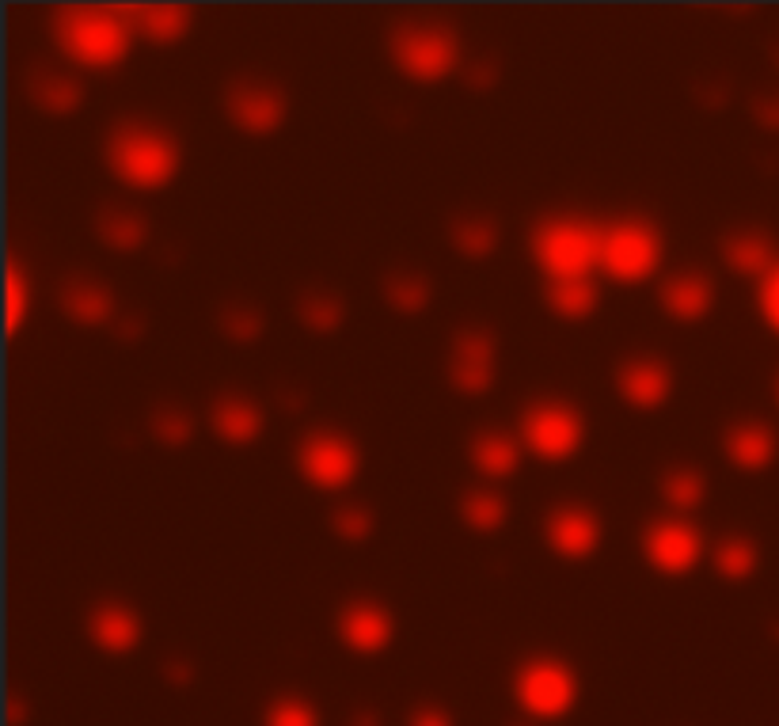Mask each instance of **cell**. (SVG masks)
<instances>
[{
  "label": "cell",
  "mask_w": 779,
  "mask_h": 726,
  "mask_svg": "<svg viewBox=\"0 0 779 726\" xmlns=\"http://www.w3.org/2000/svg\"><path fill=\"white\" fill-rule=\"evenodd\" d=\"M209 426L228 445H251L263 434V411L247 396H221L209 411Z\"/></svg>",
  "instance_id": "cell-19"
},
{
  "label": "cell",
  "mask_w": 779,
  "mask_h": 726,
  "mask_svg": "<svg viewBox=\"0 0 779 726\" xmlns=\"http://www.w3.org/2000/svg\"><path fill=\"white\" fill-rule=\"evenodd\" d=\"M217 324H221V331L225 335H232V339H244V343H251V339H259L263 335V312L255 305H244V301H236V305H228L221 308V316H217Z\"/></svg>",
  "instance_id": "cell-33"
},
{
  "label": "cell",
  "mask_w": 779,
  "mask_h": 726,
  "mask_svg": "<svg viewBox=\"0 0 779 726\" xmlns=\"http://www.w3.org/2000/svg\"><path fill=\"white\" fill-rule=\"evenodd\" d=\"M502 244V225L494 213H464L453 225V248L464 259H487Z\"/></svg>",
  "instance_id": "cell-25"
},
{
  "label": "cell",
  "mask_w": 779,
  "mask_h": 726,
  "mask_svg": "<svg viewBox=\"0 0 779 726\" xmlns=\"http://www.w3.org/2000/svg\"><path fill=\"white\" fill-rule=\"evenodd\" d=\"M31 312V274L23 270V263H8V331L16 335L23 320Z\"/></svg>",
  "instance_id": "cell-34"
},
{
  "label": "cell",
  "mask_w": 779,
  "mask_h": 726,
  "mask_svg": "<svg viewBox=\"0 0 779 726\" xmlns=\"http://www.w3.org/2000/svg\"><path fill=\"white\" fill-rule=\"evenodd\" d=\"M297 472L320 491H339L358 476V445L339 430H308L297 441Z\"/></svg>",
  "instance_id": "cell-8"
},
{
  "label": "cell",
  "mask_w": 779,
  "mask_h": 726,
  "mask_svg": "<svg viewBox=\"0 0 779 726\" xmlns=\"http://www.w3.org/2000/svg\"><path fill=\"white\" fill-rule=\"evenodd\" d=\"M27 92H31L38 111H46V115H69L84 103V84L73 73H57V69H35Z\"/></svg>",
  "instance_id": "cell-22"
},
{
  "label": "cell",
  "mask_w": 779,
  "mask_h": 726,
  "mask_svg": "<svg viewBox=\"0 0 779 726\" xmlns=\"http://www.w3.org/2000/svg\"><path fill=\"white\" fill-rule=\"evenodd\" d=\"M662 495L669 506L692 510V506H700L703 495H707V479H703V472H696V468H669L662 476Z\"/></svg>",
  "instance_id": "cell-31"
},
{
  "label": "cell",
  "mask_w": 779,
  "mask_h": 726,
  "mask_svg": "<svg viewBox=\"0 0 779 726\" xmlns=\"http://www.w3.org/2000/svg\"><path fill=\"white\" fill-rule=\"evenodd\" d=\"M331 529H335L346 544H361V540L373 536V514H369L365 506H342V510H335V517H331Z\"/></svg>",
  "instance_id": "cell-35"
},
{
  "label": "cell",
  "mask_w": 779,
  "mask_h": 726,
  "mask_svg": "<svg viewBox=\"0 0 779 726\" xmlns=\"http://www.w3.org/2000/svg\"><path fill=\"white\" fill-rule=\"evenodd\" d=\"M468 449H472L475 468L491 479L510 476L513 468H517V460H521V445L510 434H502V430H479Z\"/></svg>",
  "instance_id": "cell-24"
},
{
  "label": "cell",
  "mask_w": 779,
  "mask_h": 726,
  "mask_svg": "<svg viewBox=\"0 0 779 726\" xmlns=\"http://www.w3.org/2000/svg\"><path fill=\"white\" fill-rule=\"evenodd\" d=\"M50 35L76 65L111 69L130 54L133 23L122 4H65L54 12Z\"/></svg>",
  "instance_id": "cell-1"
},
{
  "label": "cell",
  "mask_w": 779,
  "mask_h": 726,
  "mask_svg": "<svg viewBox=\"0 0 779 726\" xmlns=\"http://www.w3.org/2000/svg\"><path fill=\"white\" fill-rule=\"evenodd\" d=\"M513 696L532 719H559L578 700V677L559 658H532L517 669Z\"/></svg>",
  "instance_id": "cell-7"
},
{
  "label": "cell",
  "mask_w": 779,
  "mask_h": 726,
  "mask_svg": "<svg viewBox=\"0 0 779 726\" xmlns=\"http://www.w3.org/2000/svg\"><path fill=\"white\" fill-rule=\"evenodd\" d=\"M335 631L350 650L358 654H380V650L392 643L396 624H392V612L377 605V601H346L335 616Z\"/></svg>",
  "instance_id": "cell-12"
},
{
  "label": "cell",
  "mask_w": 779,
  "mask_h": 726,
  "mask_svg": "<svg viewBox=\"0 0 779 726\" xmlns=\"http://www.w3.org/2000/svg\"><path fill=\"white\" fill-rule=\"evenodd\" d=\"M616 388L631 407H658L673 392V369L658 358H627L616 369Z\"/></svg>",
  "instance_id": "cell-14"
},
{
  "label": "cell",
  "mask_w": 779,
  "mask_h": 726,
  "mask_svg": "<svg viewBox=\"0 0 779 726\" xmlns=\"http://www.w3.org/2000/svg\"><path fill=\"white\" fill-rule=\"evenodd\" d=\"M760 552L749 536H726L719 548H715V571L726 582H745L749 574L757 571Z\"/></svg>",
  "instance_id": "cell-30"
},
{
  "label": "cell",
  "mask_w": 779,
  "mask_h": 726,
  "mask_svg": "<svg viewBox=\"0 0 779 726\" xmlns=\"http://www.w3.org/2000/svg\"><path fill=\"white\" fill-rule=\"evenodd\" d=\"M601 240L605 229L578 213H551L532 229V259L551 278H589L601 267Z\"/></svg>",
  "instance_id": "cell-3"
},
{
  "label": "cell",
  "mask_w": 779,
  "mask_h": 726,
  "mask_svg": "<svg viewBox=\"0 0 779 726\" xmlns=\"http://www.w3.org/2000/svg\"><path fill=\"white\" fill-rule=\"evenodd\" d=\"M95 232H99V240L107 248L133 251L145 244L149 221H145V213L130 210V206H107V210L95 213Z\"/></svg>",
  "instance_id": "cell-23"
},
{
  "label": "cell",
  "mask_w": 779,
  "mask_h": 726,
  "mask_svg": "<svg viewBox=\"0 0 779 726\" xmlns=\"http://www.w3.org/2000/svg\"><path fill=\"white\" fill-rule=\"evenodd\" d=\"M544 301L563 320H586L597 308V286H593V278H551L544 286Z\"/></svg>",
  "instance_id": "cell-27"
},
{
  "label": "cell",
  "mask_w": 779,
  "mask_h": 726,
  "mask_svg": "<svg viewBox=\"0 0 779 726\" xmlns=\"http://www.w3.org/2000/svg\"><path fill=\"white\" fill-rule=\"evenodd\" d=\"M411 726H453V723H449V715L437 711V707H418L415 715H411Z\"/></svg>",
  "instance_id": "cell-38"
},
{
  "label": "cell",
  "mask_w": 779,
  "mask_h": 726,
  "mask_svg": "<svg viewBox=\"0 0 779 726\" xmlns=\"http://www.w3.org/2000/svg\"><path fill=\"white\" fill-rule=\"evenodd\" d=\"M643 555L654 571L681 578V574H688L700 563L703 533L692 521H684V517H658V521L646 525Z\"/></svg>",
  "instance_id": "cell-11"
},
{
  "label": "cell",
  "mask_w": 779,
  "mask_h": 726,
  "mask_svg": "<svg viewBox=\"0 0 779 726\" xmlns=\"http://www.w3.org/2000/svg\"><path fill=\"white\" fill-rule=\"evenodd\" d=\"M586 419L563 400H536L521 415V445L540 460H567L582 449Z\"/></svg>",
  "instance_id": "cell-6"
},
{
  "label": "cell",
  "mask_w": 779,
  "mask_h": 726,
  "mask_svg": "<svg viewBox=\"0 0 779 726\" xmlns=\"http://www.w3.org/2000/svg\"><path fill=\"white\" fill-rule=\"evenodd\" d=\"M61 312L80 327H99L114 316V293L95 278H69L57 297Z\"/></svg>",
  "instance_id": "cell-18"
},
{
  "label": "cell",
  "mask_w": 779,
  "mask_h": 726,
  "mask_svg": "<svg viewBox=\"0 0 779 726\" xmlns=\"http://www.w3.org/2000/svg\"><path fill=\"white\" fill-rule=\"evenodd\" d=\"M388 50L399 69L422 84L445 80L460 61L456 31L437 20H399L388 35Z\"/></svg>",
  "instance_id": "cell-4"
},
{
  "label": "cell",
  "mask_w": 779,
  "mask_h": 726,
  "mask_svg": "<svg viewBox=\"0 0 779 726\" xmlns=\"http://www.w3.org/2000/svg\"><path fill=\"white\" fill-rule=\"evenodd\" d=\"M266 726H320L316 723V711L304 704V700H278L266 715Z\"/></svg>",
  "instance_id": "cell-36"
},
{
  "label": "cell",
  "mask_w": 779,
  "mask_h": 726,
  "mask_svg": "<svg viewBox=\"0 0 779 726\" xmlns=\"http://www.w3.org/2000/svg\"><path fill=\"white\" fill-rule=\"evenodd\" d=\"M776 396H779V388H776Z\"/></svg>",
  "instance_id": "cell-41"
},
{
  "label": "cell",
  "mask_w": 779,
  "mask_h": 726,
  "mask_svg": "<svg viewBox=\"0 0 779 726\" xmlns=\"http://www.w3.org/2000/svg\"><path fill=\"white\" fill-rule=\"evenodd\" d=\"M430 297H434V286L418 270H392L384 278V301L396 312H422L430 305Z\"/></svg>",
  "instance_id": "cell-28"
},
{
  "label": "cell",
  "mask_w": 779,
  "mask_h": 726,
  "mask_svg": "<svg viewBox=\"0 0 779 726\" xmlns=\"http://www.w3.org/2000/svg\"><path fill=\"white\" fill-rule=\"evenodd\" d=\"M544 536H548V548L563 559H586L597 552L601 544V521L586 506H555L544 521Z\"/></svg>",
  "instance_id": "cell-13"
},
{
  "label": "cell",
  "mask_w": 779,
  "mask_h": 726,
  "mask_svg": "<svg viewBox=\"0 0 779 726\" xmlns=\"http://www.w3.org/2000/svg\"><path fill=\"white\" fill-rule=\"evenodd\" d=\"M460 517L475 533H494L506 521V498L491 491V487H472L460 498Z\"/></svg>",
  "instance_id": "cell-29"
},
{
  "label": "cell",
  "mask_w": 779,
  "mask_h": 726,
  "mask_svg": "<svg viewBox=\"0 0 779 726\" xmlns=\"http://www.w3.org/2000/svg\"><path fill=\"white\" fill-rule=\"evenodd\" d=\"M149 430H152V438L160 441V445L175 449V445L190 441V434H194V422H190V415L183 411V407H156V411L149 415Z\"/></svg>",
  "instance_id": "cell-32"
},
{
  "label": "cell",
  "mask_w": 779,
  "mask_h": 726,
  "mask_svg": "<svg viewBox=\"0 0 779 726\" xmlns=\"http://www.w3.org/2000/svg\"><path fill=\"white\" fill-rule=\"evenodd\" d=\"M498 343L487 327H464L449 343V384L464 396H487L494 388Z\"/></svg>",
  "instance_id": "cell-10"
},
{
  "label": "cell",
  "mask_w": 779,
  "mask_h": 726,
  "mask_svg": "<svg viewBox=\"0 0 779 726\" xmlns=\"http://www.w3.org/2000/svg\"><path fill=\"white\" fill-rule=\"evenodd\" d=\"M722 263L734 270V274H745V278H764L768 270L776 267V248L772 240L757 229H738L722 236Z\"/></svg>",
  "instance_id": "cell-20"
},
{
  "label": "cell",
  "mask_w": 779,
  "mask_h": 726,
  "mask_svg": "<svg viewBox=\"0 0 779 726\" xmlns=\"http://www.w3.org/2000/svg\"><path fill=\"white\" fill-rule=\"evenodd\" d=\"M722 449H726V457L734 460L741 472H764L776 460L779 441H776V430L768 422L745 419V422H734L726 430Z\"/></svg>",
  "instance_id": "cell-16"
},
{
  "label": "cell",
  "mask_w": 779,
  "mask_h": 726,
  "mask_svg": "<svg viewBox=\"0 0 779 726\" xmlns=\"http://www.w3.org/2000/svg\"><path fill=\"white\" fill-rule=\"evenodd\" d=\"M88 635L99 650L107 654H126V650L137 647L141 639V616L122 605V601H103L99 609L88 616Z\"/></svg>",
  "instance_id": "cell-17"
},
{
  "label": "cell",
  "mask_w": 779,
  "mask_h": 726,
  "mask_svg": "<svg viewBox=\"0 0 779 726\" xmlns=\"http://www.w3.org/2000/svg\"><path fill=\"white\" fill-rule=\"evenodd\" d=\"M757 118L764 122V126H772V130H779V96H764L757 103Z\"/></svg>",
  "instance_id": "cell-39"
},
{
  "label": "cell",
  "mask_w": 779,
  "mask_h": 726,
  "mask_svg": "<svg viewBox=\"0 0 779 726\" xmlns=\"http://www.w3.org/2000/svg\"><path fill=\"white\" fill-rule=\"evenodd\" d=\"M757 308H760V316L768 320V327H772V331H779V263L768 270L764 278H760Z\"/></svg>",
  "instance_id": "cell-37"
},
{
  "label": "cell",
  "mask_w": 779,
  "mask_h": 726,
  "mask_svg": "<svg viewBox=\"0 0 779 726\" xmlns=\"http://www.w3.org/2000/svg\"><path fill=\"white\" fill-rule=\"evenodd\" d=\"M103 156H107V168H111L122 183H130L137 191H156L175 179L179 172V145L168 130L152 126V122H114L107 141H103Z\"/></svg>",
  "instance_id": "cell-2"
},
{
  "label": "cell",
  "mask_w": 779,
  "mask_h": 726,
  "mask_svg": "<svg viewBox=\"0 0 779 726\" xmlns=\"http://www.w3.org/2000/svg\"><path fill=\"white\" fill-rule=\"evenodd\" d=\"M491 80H494V69L479 61V65L472 69V84H475V88H491Z\"/></svg>",
  "instance_id": "cell-40"
},
{
  "label": "cell",
  "mask_w": 779,
  "mask_h": 726,
  "mask_svg": "<svg viewBox=\"0 0 779 726\" xmlns=\"http://www.w3.org/2000/svg\"><path fill=\"white\" fill-rule=\"evenodd\" d=\"M130 16L133 31H145L156 42H175L190 31L194 12L175 4V0H141V4H122Z\"/></svg>",
  "instance_id": "cell-21"
},
{
  "label": "cell",
  "mask_w": 779,
  "mask_h": 726,
  "mask_svg": "<svg viewBox=\"0 0 779 726\" xmlns=\"http://www.w3.org/2000/svg\"><path fill=\"white\" fill-rule=\"evenodd\" d=\"M715 305V282L700 274V270H681V274H669L662 286V308L681 320V324H692V320H703Z\"/></svg>",
  "instance_id": "cell-15"
},
{
  "label": "cell",
  "mask_w": 779,
  "mask_h": 726,
  "mask_svg": "<svg viewBox=\"0 0 779 726\" xmlns=\"http://www.w3.org/2000/svg\"><path fill=\"white\" fill-rule=\"evenodd\" d=\"M225 115L244 134H270L289 115V99L274 80L240 77L225 88Z\"/></svg>",
  "instance_id": "cell-9"
},
{
  "label": "cell",
  "mask_w": 779,
  "mask_h": 726,
  "mask_svg": "<svg viewBox=\"0 0 779 726\" xmlns=\"http://www.w3.org/2000/svg\"><path fill=\"white\" fill-rule=\"evenodd\" d=\"M297 320L320 335H331L346 324V301L335 289H304L297 297Z\"/></svg>",
  "instance_id": "cell-26"
},
{
  "label": "cell",
  "mask_w": 779,
  "mask_h": 726,
  "mask_svg": "<svg viewBox=\"0 0 779 726\" xmlns=\"http://www.w3.org/2000/svg\"><path fill=\"white\" fill-rule=\"evenodd\" d=\"M665 240L646 217H616L601 240V267L616 282H643L662 267Z\"/></svg>",
  "instance_id": "cell-5"
}]
</instances>
